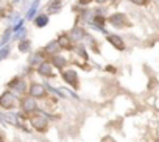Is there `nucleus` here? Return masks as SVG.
<instances>
[{"instance_id":"obj_18","label":"nucleus","mask_w":159,"mask_h":142,"mask_svg":"<svg viewBox=\"0 0 159 142\" xmlns=\"http://www.w3.org/2000/svg\"><path fill=\"white\" fill-rule=\"evenodd\" d=\"M39 2L41 0H34V3L31 5V8L28 10V14H27V19H33L34 14L38 13V8H39Z\"/></svg>"},{"instance_id":"obj_1","label":"nucleus","mask_w":159,"mask_h":142,"mask_svg":"<svg viewBox=\"0 0 159 142\" xmlns=\"http://www.w3.org/2000/svg\"><path fill=\"white\" fill-rule=\"evenodd\" d=\"M16 106H17V98H16L14 94H11V92H3L2 95H0V108L10 111V109H14Z\"/></svg>"},{"instance_id":"obj_9","label":"nucleus","mask_w":159,"mask_h":142,"mask_svg":"<svg viewBox=\"0 0 159 142\" xmlns=\"http://www.w3.org/2000/svg\"><path fill=\"white\" fill-rule=\"evenodd\" d=\"M62 10V0H50L45 7V14H58Z\"/></svg>"},{"instance_id":"obj_16","label":"nucleus","mask_w":159,"mask_h":142,"mask_svg":"<svg viewBox=\"0 0 159 142\" xmlns=\"http://www.w3.org/2000/svg\"><path fill=\"white\" fill-rule=\"evenodd\" d=\"M8 86H10L11 89L17 91V92H24V91H25V81H24L22 78H19V77H17V78H14Z\"/></svg>"},{"instance_id":"obj_8","label":"nucleus","mask_w":159,"mask_h":142,"mask_svg":"<svg viewBox=\"0 0 159 142\" xmlns=\"http://www.w3.org/2000/svg\"><path fill=\"white\" fill-rule=\"evenodd\" d=\"M84 36H86V31L83 27H73L69 33V38L72 42H80L81 39H84Z\"/></svg>"},{"instance_id":"obj_15","label":"nucleus","mask_w":159,"mask_h":142,"mask_svg":"<svg viewBox=\"0 0 159 142\" xmlns=\"http://www.w3.org/2000/svg\"><path fill=\"white\" fill-rule=\"evenodd\" d=\"M50 64H52L53 67H56V69H64L66 64H67V59H66L64 56H61V55H53Z\"/></svg>"},{"instance_id":"obj_12","label":"nucleus","mask_w":159,"mask_h":142,"mask_svg":"<svg viewBox=\"0 0 159 142\" xmlns=\"http://www.w3.org/2000/svg\"><path fill=\"white\" fill-rule=\"evenodd\" d=\"M59 50H61V47H59V44H58V41L56 39H53V41H50L45 47H44V53H47V55H58L59 53Z\"/></svg>"},{"instance_id":"obj_19","label":"nucleus","mask_w":159,"mask_h":142,"mask_svg":"<svg viewBox=\"0 0 159 142\" xmlns=\"http://www.w3.org/2000/svg\"><path fill=\"white\" fill-rule=\"evenodd\" d=\"M30 48H31V42H30L28 39H22V41L19 42V50H20V52L27 53V52H30Z\"/></svg>"},{"instance_id":"obj_24","label":"nucleus","mask_w":159,"mask_h":142,"mask_svg":"<svg viewBox=\"0 0 159 142\" xmlns=\"http://www.w3.org/2000/svg\"><path fill=\"white\" fill-rule=\"evenodd\" d=\"M7 8V3H5V0H0V14H2Z\"/></svg>"},{"instance_id":"obj_26","label":"nucleus","mask_w":159,"mask_h":142,"mask_svg":"<svg viewBox=\"0 0 159 142\" xmlns=\"http://www.w3.org/2000/svg\"><path fill=\"white\" fill-rule=\"evenodd\" d=\"M94 2H97V3L103 5V3H109V2H112V0H94Z\"/></svg>"},{"instance_id":"obj_2","label":"nucleus","mask_w":159,"mask_h":142,"mask_svg":"<svg viewBox=\"0 0 159 142\" xmlns=\"http://www.w3.org/2000/svg\"><path fill=\"white\" fill-rule=\"evenodd\" d=\"M30 122H31L33 128L38 130V131H41V133L47 131V128H48V120H47V117L42 116V114H36V116H33V117L30 119Z\"/></svg>"},{"instance_id":"obj_7","label":"nucleus","mask_w":159,"mask_h":142,"mask_svg":"<svg viewBox=\"0 0 159 142\" xmlns=\"http://www.w3.org/2000/svg\"><path fill=\"white\" fill-rule=\"evenodd\" d=\"M106 39H108V42H109L114 48H117V50H120V52L125 50V42H123L122 36H119V34H108Z\"/></svg>"},{"instance_id":"obj_14","label":"nucleus","mask_w":159,"mask_h":142,"mask_svg":"<svg viewBox=\"0 0 159 142\" xmlns=\"http://www.w3.org/2000/svg\"><path fill=\"white\" fill-rule=\"evenodd\" d=\"M56 41H58V44H59L61 48H72V47H73V42L70 41V38H69L67 33H62Z\"/></svg>"},{"instance_id":"obj_13","label":"nucleus","mask_w":159,"mask_h":142,"mask_svg":"<svg viewBox=\"0 0 159 142\" xmlns=\"http://www.w3.org/2000/svg\"><path fill=\"white\" fill-rule=\"evenodd\" d=\"M33 22H34V25H36L38 28H44V27H47V24H48V14H45V13L38 14L36 17H33Z\"/></svg>"},{"instance_id":"obj_17","label":"nucleus","mask_w":159,"mask_h":142,"mask_svg":"<svg viewBox=\"0 0 159 142\" xmlns=\"http://www.w3.org/2000/svg\"><path fill=\"white\" fill-rule=\"evenodd\" d=\"M42 61H44V53H42V52H38V53L31 55V58H30V64H31V66L41 64Z\"/></svg>"},{"instance_id":"obj_23","label":"nucleus","mask_w":159,"mask_h":142,"mask_svg":"<svg viewBox=\"0 0 159 142\" xmlns=\"http://www.w3.org/2000/svg\"><path fill=\"white\" fill-rule=\"evenodd\" d=\"M129 2H133L134 5H139V7H142V5H147V3H148V0H129Z\"/></svg>"},{"instance_id":"obj_20","label":"nucleus","mask_w":159,"mask_h":142,"mask_svg":"<svg viewBox=\"0 0 159 142\" xmlns=\"http://www.w3.org/2000/svg\"><path fill=\"white\" fill-rule=\"evenodd\" d=\"M8 53H10V47H3L2 50H0V59L7 58V56H8Z\"/></svg>"},{"instance_id":"obj_11","label":"nucleus","mask_w":159,"mask_h":142,"mask_svg":"<svg viewBox=\"0 0 159 142\" xmlns=\"http://www.w3.org/2000/svg\"><path fill=\"white\" fill-rule=\"evenodd\" d=\"M105 24H106V17L100 13L95 11V16L92 17V25L94 28H98L100 31H105Z\"/></svg>"},{"instance_id":"obj_6","label":"nucleus","mask_w":159,"mask_h":142,"mask_svg":"<svg viewBox=\"0 0 159 142\" xmlns=\"http://www.w3.org/2000/svg\"><path fill=\"white\" fill-rule=\"evenodd\" d=\"M62 78H64L66 83H69V85L73 86L75 89L78 88V75H76L75 70L69 69V70H66V72H62Z\"/></svg>"},{"instance_id":"obj_25","label":"nucleus","mask_w":159,"mask_h":142,"mask_svg":"<svg viewBox=\"0 0 159 142\" xmlns=\"http://www.w3.org/2000/svg\"><path fill=\"white\" fill-rule=\"evenodd\" d=\"M91 2H94V0H80L78 3H80V5H83V7H86V5H89Z\"/></svg>"},{"instance_id":"obj_3","label":"nucleus","mask_w":159,"mask_h":142,"mask_svg":"<svg viewBox=\"0 0 159 142\" xmlns=\"http://www.w3.org/2000/svg\"><path fill=\"white\" fill-rule=\"evenodd\" d=\"M108 21H109V24H111L112 27H116V28H123V27L128 24L125 14H122V13H114L112 16L108 17Z\"/></svg>"},{"instance_id":"obj_27","label":"nucleus","mask_w":159,"mask_h":142,"mask_svg":"<svg viewBox=\"0 0 159 142\" xmlns=\"http://www.w3.org/2000/svg\"><path fill=\"white\" fill-rule=\"evenodd\" d=\"M13 2H14V3H17V2H19V0H13Z\"/></svg>"},{"instance_id":"obj_5","label":"nucleus","mask_w":159,"mask_h":142,"mask_svg":"<svg viewBox=\"0 0 159 142\" xmlns=\"http://www.w3.org/2000/svg\"><path fill=\"white\" fill-rule=\"evenodd\" d=\"M28 92H30V97H33V98H42V97H45V88L42 85H39V83H31Z\"/></svg>"},{"instance_id":"obj_10","label":"nucleus","mask_w":159,"mask_h":142,"mask_svg":"<svg viewBox=\"0 0 159 142\" xmlns=\"http://www.w3.org/2000/svg\"><path fill=\"white\" fill-rule=\"evenodd\" d=\"M39 67H38V72L42 75V77H48V78H52L53 77V66L48 62V61H42L41 64H38Z\"/></svg>"},{"instance_id":"obj_21","label":"nucleus","mask_w":159,"mask_h":142,"mask_svg":"<svg viewBox=\"0 0 159 142\" xmlns=\"http://www.w3.org/2000/svg\"><path fill=\"white\" fill-rule=\"evenodd\" d=\"M76 50H78V55H80V56H83L84 59H88V53H86V50H84V48H83L81 45H80V47H78Z\"/></svg>"},{"instance_id":"obj_22","label":"nucleus","mask_w":159,"mask_h":142,"mask_svg":"<svg viewBox=\"0 0 159 142\" xmlns=\"http://www.w3.org/2000/svg\"><path fill=\"white\" fill-rule=\"evenodd\" d=\"M24 28V19L22 21H19L17 24H16V27H13V30L11 31H19V30H22Z\"/></svg>"},{"instance_id":"obj_4","label":"nucleus","mask_w":159,"mask_h":142,"mask_svg":"<svg viewBox=\"0 0 159 142\" xmlns=\"http://www.w3.org/2000/svg\"><path fill=\"white\" fill-rule=\"evenodd\" d=\"M36 106H38V103H36V98H33V97H24L20 100V108L25 114L33 112L36 109Z\"/></svg>"}]
</instances>
